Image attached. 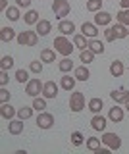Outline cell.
<instances>
[{"instance_id": "6da1fadb", "label": "cell", "mask_w": 129, "mask_h": 154, "mask_svg": "<svg viewBox=\"0 0 129 154\" xmlns=\"http://www.w3.org/2000/svg\"><path fill=\"white\" fill-rule=\"evenodd\" d=\"M54 50L60 52V54L66 58V56H71V52L75 50V45L69 42L68 38H66V35H60V37L54 38Z\"/></svg>"}, {"instance_id": "7a4b0ae2", "label": "cell", "mask_w": 129, "mask_h": 154, "mask_svg": "<svg viewBox=\"0 0 129 154\" xmlns=\"http://www.w3.org/2000/svg\"><path fill=\"white\" fill-rule=\"evenodd\" d=\"M16 41H17L20 46H37V42H39V33L27 29V31H21L20 35H17Z\"/></svg>"}, {"instance_id": "3957f363", "label": "cell", "mask_w": 129, "mask_h": 154, "mask_svg": "<svg viewBox=\"0 0 129 154\" xmlns=\"http://www.w3.org/2000/svg\"><path fill=\"white\" fill-rule=\"evenodd\" d=\"M83 108H85V94L81 93V91H73L71 96H69V110L77 114Z\"/></svg>"}, {"instance_id": "277c9868", "label": "cell", "mask_w": 129, "mask_h": 154, "mask_svg": "<svg viewBox=\"0 0 129 154\" xmlns=\"http://www.w3.org/2000/svg\"><path fill=\"white\" fill-rule=\"evenodd\" d=\"M52 10H54V16L58 19H64L66 16H69V2L68 0H54L52 4Z\"/></svg>"}, {"instance_id": "5b68a950", "label": "cell", "mask_w": 129, "mask_h": 154, "mask_svg": "<svg viewBox=\"0 0 129 154\" xmlns=\"http://www.w3.org/2000/svg\"><path fill=\"white\" fill-rule=\"evenodd\" d=\"M42 89H45V83H41V79H29L25 85V94L35 98V96H39L42 93Z\"/></svg>"}, {"instance_id": "8992f818", "label": "cell", "mask_w": 129, "mask_h": 154, "mask_svg": "<svg viewBox=\"0 0 129 154\" xmlns=\"http://www.w3.org/2000/svg\"><path fill=\"white\" fill-rule=\"evenodd\" d=\"M102 144H106L110 150H118V148L121 146V139H119V135H116V133H104L102 135Z\"/></svg>"}, {"instance_id": "52a82bcc", "label": "cell", "mask_w": 129, "mask_h": 154, "mask_svg": "<svg viewBox=\"0 0 129 154\" xmlns=\"http://www.w3.org/2000/svg\"><path fill=\"white\" fill-rule=\"evenodd\" d=\"M54 125V116L48 112H41L37 116V127L39 129H50Z\"/></svg>"}, {"instance_id": "ba28073f", "label": "cell", "mask_w": 129, "mask_h": 154, "mask_svg": "<svg viewBox=\"0 0 129 154\" xmlns=\"http://www.w3.org/2000/svg\"><path fill=\"white\" fill-rule=\"evenodd\" d=\"M110 98H112L116 104H127L129 102V91H125V89L112 91V93H110Z\"/></svg>"}, {"instance_id": "9c48e42d", "label": "cell", "mask_w": 129, "mask_h": 154, "mask_svg": "<svg viewBox=\"0 0 129 154\" xmlns=\"http://www.w3.org/2000/svg\"><path fill=\"white\" fill-rule=\"evenodd\" d=\"M81 35H85L87 38H97L98 25H94V23H91V21H85L83 25H81Z\"/></svg>"}, {"instance_id": "30bf717a", "label": "cell", "mask_w": 129, "mask_h": 154, "mask_svg": "<svg viewBox=\"0 0 129 154\" xmlns=\"http://www.w3.org/2000/svg\"><path fill=\"white\" fill-rule=\"evenodd\" d=\"M58 31L62 33V35H73L75 33V23L73 21H69V19H60V23H58Z\"/></svg>"}, {"instance_id": "8fae6325", "label": "cell", "mask_w": 129, "mask_h": 154, "mask_svg": "<svg viewBox=\"0 0 129 154\" xmlns=\"http://www.w3.org/2000/svg\"><path fill=\"white\" fill-rule=\"evenodd\" d=\"M42 96H45V98H56V96H58V85H56L54 81H46L45 89H42Z\"/></svg>"}, {"instance_id": "7c38bea8", "label": "cell", "mask_w": 129, "mask_h": 154, "mask_svg": "<svg viewBox=\"0 0 129 154\" xmlns=\"http://www.w3.org/2000/svg\"><path fill=\"white\" fill-rule=\"evenodd\" d=\"M110 23H112V14L108 12H97V16H94V25H102V27H108Z\"/></svg>"}, {"instance_id": "4fadbf2b", "label": "cell", "mask_w": 129, "mask_h": 154, "mask_svg": "<svg viewBox=\"0 0 129 154\" xmlns=\"http://www.w3.org/2000/svg\"><path fill=\"white\" fill-rule=\"evenodd\" d=\"M91 127L94 129V131H104L106 129V118L100 114H94L93 119H91Z\"/></svg>"}, {"instance_id": "5bb4252c", "label": "cell", "mask_w": 129, "mask_h": 154, "mask_svg": "<svg viewBox=\"0 0 129 154\" xmlns=\"http://www.w3.org/2000/svg\"><path fill=\"white\" fill-rule=\"evenodd\" d=\"M50 31H52V23L48 19H39V23H37V33H39V37H46Z\"/></svg>"}, {"instance_id": "9a60e30c", "label": "cell", "mask_w": 129, "mask_h": 154, "mask_svg": "<svg viewBox=\"0 0 129 154\" xmlns=\"http://www.w3.org/2000/svg\"><path fill=\"white\" fill-rule=\"evenodd\" d=\"M0 116H2L4 119H8V122H10L14 116H17V110L14 108L10 102H6V104H2V108H0Z\"/></svg>"}, {"instance_id": "2e32d148", "label": "cell", "mask_w": 129, "mask_h": 154, "mask_svg": "<svg viewBox=\"0 0 129 154\" xmlns=\"http://www.w3.org/2000/svg\"><path fill=\"white\" fill-rule=\"evenodd\" d=\"M108 119L110 122H114V123H119L123 119V108H119V106L116 104L114 108H110V112H108Z\"/></svg>"}, {"instance_id": "e0dca14e", "label": "cell", "mask_w": 129, "mask_h": 154, "mask_svg": "<svg viewBox=\"0 0 129 154\" xmlns=\"http://www.w3.org/2000/svg\"><path fill=\"white\" fill-rule=\"evenodd\" d=\"M87 108H89L93 114H100V110L104 108V102H102V98H98V96L91 98L89 102H87Z\"/></svg>"}, {"instance_id": "ac0fdd59", "label": "cell", "mask_w": 129, "mask_h": 154, "mask_svg": "<svg viewBox=\"0 0 129 154\" xmlns=\"http://www.w3.org/2000/svg\"><path fill=\"white\" fill-rule=\"evenodd\" d=\"M8 131H10V135L23 133V119H10V123H8Z\"/></svg>"}, {"instance_id": "d6986e66", "label": "cell", "mask_w": 129, "mask_h": 154, "mask_svg": "<svg viewBox=\"0 0 129 154\" xmlns=\"http://www.w3.org/2000/svg\"><path fill=\"white\" fill-rule=\"evenodd\" d=\"M14 38H17V35H16V31H14L12 27H2L0 29V41L2 42H10Z\"/></svg>"}, {"instance_id": "ffe728a7", "label": "cell", "mask_w": 129, "mask_h": 154, "mask_svg": "<svg viewBox=\"0 0 129 154\" xmlns=\"http://www.w3.org/2000/svg\"><path fill=\"white\" fill-rule=\"evenodd\" d=\"M41 60L45 62V64H54L56 62V50H52V48H42L41 50Z\"/></svg>"}, {"instance_id": "44dd1931", "label": "cell", "mask_w": 129, "mask_h": 154, "mask_svg": "<svg viewBox=\"0 0 129 154\" xmlns=\"http://www.w3.org/2000/svg\"><path fill=\"white\" fill-rule=\"evenodd\" d=\"M75 81H77V77L64 75V77H62V81H60V85H62V89H64V91H73L75 89Z\"/></svg>"}, {"instance_id": "7402d4cb", "label": "cell", "mask_w": 129, "mask_h": 154, "mask_svg": "<svg viewBox=\"0 0 129 154\" xmlns=\"http://www.w3.org/2000/svg\"><path fill=\"white\" fill-rule=\"evenodd\" d=\"M58 69L62 71V73H69V71L73 69V62H71V58H69V56H66L64 60H60V62H58Z\"/></svg>"}, {"instance_id": "603a6c76", "label": "cell", "mask_w": 129, "mask_h": 154, "mask_svg": "<svg viewBox=\"0 0 129 154\" xmlns=\"http://www.w3.org/2000/svg\"><path fill=\"white\" fill-rule=\"evenodd\" d=\"M75 77H77V81H87L89 77H91V71H89V67L87 66H79V67H75Z\"/></svg>"}, {"instance_id": "cb8c5ba5", "label": "cell", "mask_w": 129, "mask_h": 154, "mask_svg": "<svg viewBox=\"0 0 129 154\" xmlns=\"http://www.w3.org/2000/svg\"><path fill=\"white\" fill-rule=\"evenodd\" d=\"M110 73H112V77H121L123 75V64L119 60H114L110 64Z\"/></svg>"}, {"instance_id": "d4e9b609", "label": "cell", "mask_w": 129, "mask_h": 154, "mask_svg": "<svg viewBox=\"0 0 129 154\" xmlns=\"http://www.w3.org/2000/svg\"><path fill=\"white\" fill-rule=\"evenodd\" d=\"M23 19H25L27 25H37V23H39V12H37V10H29V12L23 16Z\"/></svg>"}, {"instance_id": "484cf974", "label": "cell", "mask_w": 129, "mask_h": 154, "mask_svg": "<svg viewBox=\"0 0 129 154\" xmlns=\"http://www.w3.org/2000/svg\"><path fill=\"white\" fill-rule=\"evenodd\" d=\"M73 45L79 50H85V48H89V41L85 35H73Z\"/></svg>"}, {"instance_id": "4316f807", "label": "cell", "mask_w": 129, "mask_h": 154, "mask_svg": "<svg viewBox=\"0 0 129 154\" xmlns=\"http://www.w3.org/2000/svg\"><path fill=\"white\" fill-rule=\"evenodd\" d=\"M89 48L94 52V54H104V45L98 41V38H89Z\"/></svg>"}, {"instance_id": "83f0119b", "label": "cell", "mask_w": 129, "mask_h": 154, "mask_svg": "<svg viewBox=\"0 0 129 154\" xmlns=\"http://www.w3.org/2000/svg\"><path fill=\"white\" fill-rule=\"evenodd\" d=\"M79 60L83 62L85 66H87V64H91V62L94 60V52L91 50V48H85V50H81V54H79Z\"/></svg>"}, {"instance_id": "f1b7e54d", "label": "cell", "mask_w": 129, "mask_h": 154, "mask_svg": "<svg viewBox=\"0 0 129 154\" xmlns=\"http://www.w3.org/2000/svg\"><path fill=\"white\" fill-rule=\"evenodd\" d=\"M4 16L10 19V21H17V19H20V6H10L4 12Z\"/></svg>"}, {"instance_id": "f546056e", "label": "cell", "mask_w": 129, "mask_h": 154, "mask_svg": "<svg viewBox=\"0 0 129 154\" xmlns=\"http://www.w3.org/2000/svg\"><path fill=\"white\" fill-rule=\"evenodd\" d=\"M112 29H114V33H116V38H125V37H129V33H127V25L116 23V25H112Z\"/></svg>"}, {"instance_id": "4dcf8cb0", "label": "cell", "mask_w": 129, "mask_h": 154, "mask_svg": "<svg viewBox=\"0 0 129 154\" xmlns=\"http://www.w3.org/2000/svg\"><path fill=\"white\" fill-rule=\"evenodd\" d=\"M33 110H35L33 106H21V108L17 110V118L20 119H29L33 116Z\"/></svg>"}, {"instance_id": "1f68e13d", "label": "cell", "mask_w": 129, "mask_h": 154, "mask_svg": "<svg viewBox=\"0 0 129 154\" xmlns=\"http://www.w3.org/2000/svg\"><path fill=\"white\" fill-rule=\"evenodd\" d=\"M33 108L37 110V112H45V108H46V98L45 96H42V98H39V96H35V98H33Z\"/></svg>"}, {"instance_id": "d6a6232c", "label": "cell", "mask_w": 129, "mask_h": 154, "mask_svg": "<svg viewBox=\"0 0 129 154\" xmlns=\"http://www.w3.org/2000/svg\"><path fill=\"white\" fill-rule=\"evenodd\" d=\"M116 21L129 27V10H121V12H118L116 14Z\"/></svg>"}, {"instance_id": "836d02e7", "label": "cell", "mask_w": 129, "mask_h": 154, "mask_svg": "<svg viewBox=\"0 0 129 154\" xmlns=\"http://www.w3.org/2000/svg\"><path fill=\"white\" fill-rule=\"evenodd\" d=\"M69 139H71V144H73V146H81V144L85 143V137H83V133H81V131H73Z\"/></svg>"}, {"instance_id": "e575fe53", "label": "cell", "mask_w": 129, "mask_h": 154, "mask_svg": "<svg viewBox=\"0 0 129 154\" xmlns=\"http://www.w3.org/2000/svg\"><path fill=\"white\" fill-rule=\"evenodd\" d=\"M100 141H102V139L89 137V139H87V148H89V150H93V152H97L98 148H100Z\"/></svg>"}, {"instance_id": "d590c367", "label": "cell", "mask_w": 129, "mask_h": 154, "mask_svg": "<svg viewBox=\"0 0 129 154\" xmlns=\"http://www.w3.org/2000/svg\"><path fill=\"white\" fill-rule=\"evenodd\" d=\"M100 8H102V0H87L89 12H100Z\"/></svg>"}, {"instance_id": "8d00e7d4", "label": "cell", "mask_w": 129, "mask_h": 154, "mask_svg": "<svg viewBox=\"0 0 129 154\" xmlns=\"http://www.w3.org/2000/svg\"><path fill=\"white\" fill-rule=\"evenodd\" d=\"M16 79H17V83H27V81H29V71L27 69H17L16 71Z\"/></svg>"}, {"instance_id": "74e56055", "label": "cell", "mask_w": 129, "mask_h": 154, "mask_svg": "<svg viewBox=\"0 0 129 154\" xmlns=\"http://www.w3.org/2000/svg\"><path fill=\"white\" fill-rule=\"evenodd\" d=\"M0 66H2L4 71H8L10 67H14V58H12V56H2V60H0Z\"/></svg>"}, {"instance_id": "f35d334b", "label": "cell", "mask_w": 129, "mask_h": 154, "mask_svg": "<svg viewBox=\"0 0 129 154\" xmlns=\"http://www.w3.org/2000/svg\"><path fill=\"white\" fill-rule=\"evenodd\" d=\"M42 64H45V62H39V60H33L31 62V64H29V69L33 71V73H37V75H39L41 73V71H42Z\"/></svg>"}, {"instance_id": "ab89813d", "label": "cell", "mask_w": 129, "mask_h": 154, "mask_svg": "<svg viewBox=\"0 0 129 154\" xmlns=\"http://www.w3.org/2000/svg\"><path fill=\"white\" fill-rule=\"evenodd\" d=\"M104 37H106V41H108V42H114V41H116V33H114L112 25H108V27H106V31H104Z\"/></svg>"}, {"instance_id": "60d3db41", "label": "cell", "mask_w": 129, "mask_h": 154, "mask_svg": "<svg viewBox=\"0 0 129 154\" xmlns=\"http://www.w3.org/2000/svg\"><path fill=\"white\" fill-rule=\"evenodd\" d=\"M10 93H8V91L6 89H4V87H2V89H0V100H2V104H6V102H10Z\"/></svg>"}, {"instance_id": "b9f144b4", "label": "cell", "mask_w": 129, "mask_h": 154, "mask_svg": "<svg viewBox=\"0 0 129 154\" xmlns=\"http://www.w3.org/2000/svg\"><path fill=\"white\" fill-rule=\"evenodd\" d=\"M8 79H10V77H8V71H4V69H2V75H0V85H2V87H6Z\"/></svg>"}, {"instance_id": "7bdbcfd3", "label": "cell", "mask_w": 129, "mask_h": 154, "mask_svg": "<svg viewBox=\"0 0 129 154\" xmlns=\"http://www.w3.org/2000/svg\"><path fill=\"white\" fill-rule=\"evenodd\" d=\"M16 4L20 8H29L31 6V0H16Z\"/></svg>"}, {"instance_id": "ee69618b", "label": "cell", "mask_w": 129, "mask_h": 154, "mask_svg": "<svg viewBox=\"0 0 129 154\" xmlns=\"http://www.w3.org/2000/svg\"><path fill=\"white\" fill-rule=\"evenodd\" d=\"M0 8H2V12H6V10L10 8L8 6V0H0Z\"/></svg>"}, {"instance_id": "f6af8a7d", "label": "cell", "mask_w": 129, "mask_h": 154, "mask_svg": "<svg viewBox=\"0 0 129 154\" xmlns=\"http://www.w3.org/2000/svg\"><path fill=\"white\" fill-rule=\"evenodd\" d=\"M121 10H129V0H121Z\"/></svg>"}, {"instance_id": "bcb514c9", "label": "cell", "mask_w": 129, "mask_h": 154, "mask_svg": "<svg viewBox=\"0 0 129 154\" xmlns=\"http://www.w3.org/2000/svg\"><path fill=\"white\" fill-rule=\"evenodd\" d=\"M125 108H127V112H129V102H127V104H125Z\"/></svg>"}, {"instance_id": "7dc6e473", "label": "cell", "mask_w": 129, "mask_h": 154, "mask_svg": "<svg viewBox=\"0 0 129 154\" xmlns=\"http://www.w3.org/2000/svg\"><path fill=\"white\" fill-rule=\"evenodd\" d=\"M127 33H129V27H127Z\"/></svg>"}]
</instances>
